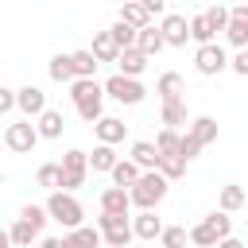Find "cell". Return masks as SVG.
<instances>
[{"mask_svg": "<svg viewBox=\"0 0 248 248\" xmlns=\"http://www.w3.org/2000/svg\"><path fill=\"white\" fill-rule=\"evenodd\" d=\"M19 217H23V221H31L35 229H43V225H46V209H43V205H23V209H19Z\"/></svg>", "mask_w": 248, "mask_h": 248, "instance_id": "cell-40", "label": "cell"}, {"mask_svg": "<svg viewBox=\"0 0 248 248\" xmlns=\"http://www.w3.org/2000/svg\"><path fill=\"white\" fill-rule=\"evenodd\" d=\"M159 35H163V43H167V46H186V43H190L186 16H178V12L163 16V23H159Z\"/></svg>", "mask_w": 248, "mask_h": 248, "instance_id": "cell-11", "label": "cell"}, {"mask_svg": "<svg viewBox=\"0 0 248 248\" xmlns=\"http://www.w3.org/2000/svg\"><path fill=\"white\" fill-rule=\"evenodd\" d=\"M12 108H16V89H4V85H0V116L12 112Z\"/></svg>", "mask_w": 248, "mask_h": 248, "instance_id": "cell-42", "label": "cell"}, {"mask_svg": "<svg viewBox=\"0 0 248 248\" xmlns=\"http://www.w3.org/2000/svg\"><path fill=\"white\" fill-rule=\"evenodd\" d=\"M143 8H147V16H159L163 8H167V0H140Z\"/></svg>", "mask_w": 248, "mask_h": 248, "instance_id": "cell-43", "label": "cell"}, {"mask_svg": "<svg viewBox=\"0 0 248 248\" xmlns=\"http://www.w3.org/2000/svg\"><path fill=\"white\" fill-rule=\"evenodd\" d=\"M97 66H101V62H97L89 50H70V70H74V78H93Z\"/></svg>", "mask_w": 248, "mask_h": 248, "instance_id": "cell-27", "label": "cell"}, {"mask_svg": "<svg viewBox=\"0 0 248 248\" xmlns=\"http://www.w3.org/2000/svg\"><path fill=\"white\" fill-rule=\"evenodd\" d=\"M132 163H136L140 170H155V163H159L155 143H151V140H136V143H132Z\"/></svg>", "mask_w": 248, "mask_h": 248, "instance_id": "cell-22", "label": "cell"}, {"mask_svg": "<svg viewBox=\"0 0 248 248\" xmlns=\"http://www.w3.org/2000/svg\"><path fill=\"white\" fill-rule=\"evenodd\" d=\"M186 27H190V39H194L198 46H202V43H213V39H217V31L209 27L205 12H202V16H194V19H186Z\"/></svg>", "mask_w": 248, "mask_h": 248, "instance_id": "cell-28", "label": "cell"}, {"mask_svg": "<svg viewBox=\"0 0 248 248\" xmlns=\"http://www.w3.org/2000/svg\"><path fill=\"white\" fill-rule=\"evenodd\" d=\"M120 19H124L128 27H136V31L151 23V16H147V8H143L140 0H128V4H120Z\"/></svg>", "mask_w": 248, "mask_h": 248, "instance_id": "cell-25", "label": "cell"}, {"mask_svg": "<svg viewBox=\"0 0 248 248\" xmlns=\"http://www.w3.org/2000/svg\"><path fill=\"white\" fill-rule=\"evenodd\" d=\"M155 93H159V101H182V93H186V81H182V74L167 70V74L155 81Z\"/></svg>", "mask_w": 248, "mask_h": 248, "instance_id": "cell-16", "label": "cell"}, {"mask_svg": "<svg viewBox=\"0 0 248 248\" xmlns=\"http://www.w3.org/2000/svg\"><path fill=\"white\" fill-rule=\"evenodd\" d=\"M39 232H43V229H35V225H31V221H23V217H19V221L8 229L12 248H31V240H39Z\"/></svg>", "mask_w": 248, "mask_h": 248, "instance_id": "cell-24", "label": "cell"}, {"mask_svg": "<svg viewBox=\"0 0 248 248\" xmlns=\"http://www.w3.org/2000/svg\"><path fill=\"white\" fill-rule=\"evenodd\" d=\"M167 178L159 174V170H140V178L128 186V202L132 205H140V209H155L163 198H167Z\"/></svg>", "mask_w": 248, "mask_h": 248, "instance_id": "cell-2", "label": "cell"}, {"mask_svg": "<svg viewBox=\"0 0 248 248\" xmlns=\"http://www.w3.org/2000/svg\"><path fill=\"white\" fill-rule=\"evenodd\" d=\"M155 170H159V174H163V178L170 182V178H182V174H186V163H182L178 155H159Z\"/></svg>", "mask_w": 248, "mask_h": 248, "instance_id": "cell-32", "label": "cell"}, {"mask_svg": "<svg viewBox=\"0 0 248 248\" xmlns=\"http://www.w3.org/2000/svg\"><path fill=\"white\" fill-rule=\"evenodd\" d=\"M58 244H62V248H97V244H101V232L89 229V225H78V229H70Z\"/></svg>", "mask_w": 248, "mask_h": 248, "instance_id": "cell-19", "label": "cell"}, {"mask_svg": "<svg viewBox=\"0 0 248 248\" xmlns=\"http://www.w3.org/2000/svg\"><path fill=\"white\" fill-rule=\"evenodd\" d=\"M205 4H217V0H205Z\"/></svg>", "mask_w": 248, "mask_h": 248, "instance_id": "cell-47", "label": "cell"}, {"mask_svg": "<svg viewBox=\"0 0 248 248\" xmlns=\"http://www.w3.org/2000/svg\"><path fill=\"white\" fill-rule=\"evenodd\" d=\"M62 128H66V120H62V112H58V108H43V112H39V124H35L39 140H58V136H62Z\"/></svg>", "mask_w": 248, "mask_h": 248, "instance_id": "cell-17", "label": "cell"}, {"mask_svg": "<svg viewBox=\"0 0 248 248\" xmlns=\"http://www.w3.org/2000/svg\"><path fill=\"white\" fill-rule=\"evenodd\" d=\"M101 89H105V97H112V101H120V105H140V101L147 97V89L140 85V78H124V74H112Z\"/></svg>", "mask_w": 248, "mask_h": 248, "instance_id": "cell-6", "label": "cell"}, {"mask_svg": "<svg viewBox=\"0 0 248 248\" xmlns=\"http://www.w3.org/2000/svg\"><path fill=\"white\" fill-rule=\"evenodd\" d=\"M46 74H50V81H74V70H70V54H54L50 58V66H46Z\"/></svg>", "mask_w": 248, "mask_h": 248, "instance_id": "cell-30", "label": "cell"}, {"mask_svg": "<svg viewBox=\"0 0 248 248\" xmlns=\"http://www.w3.org/2000/svg\"><path fill=\"white\" fill-rule=\"evenodd\" d=\"M66 85H70V101H74V108H78V116L85 124H93L97 116H105V89L93 78H74Z\"/></svg>", "mask_w": 248, "mask_h": 248, "instance_id": "cell-1", "label": "cell"}, {"mask_svg": "<svg viewBox=\"0 0 248 248\" xmlns=\"http://www.w3.org/2000/svg\"><path fill=\"white\" fill-rule=\"evenodd\" d=\"M85 163H89V170H108V167L116 163L112 143H97V147H93V155H85Z\"/></svg>", "mask_w": 248, "mask_h": 248, "instance_id": "cell-29", "label": "cell"}, {"mask_svg": "<svg viewBox=\"0 0 248 248\" xmlns=\"http://www.w3.org/2000/svg\"><path fill=\"white\" fill-rule=\"evenodd\" d=\"M163 124L178 132V124H186V101H163Z\"/></svg>", "mask_w": 248, "mask_h": 248, "instance_id": "cell-31", "label": "cell"}, {"mask_svg": "<svg viewBox=\"0 0 248 248\" xmlns=\"http://www.w3.org/2000/svg\"><path fill=\"white\" fill-rule=\"evenodd\" d=\"M159 229H163V221L155 217V209H140V217H132V236H140V240H155Z\"/></svg>", "mask_w": 248, "mask_h": 248, "instance_id": "cell-18", "label": "cell"}, {"mask_svg": "<svg viewBox=\"0 0 248 248\" xmlns=\"http://www.w3.org/2000/svg\"><path fill=\"white\" fill-rule=\"evenodd\" d=\"M120 4H128V0H120Z\"/></svg>", "mask_w": 248, "mask_h": 248, "instance_id": "cell-48", "label": "cell"}, {"mask_svg": "<svg viewBox=\"0 0 248 248\" xmlns=\"http://www.w3.org/2000/svg\"><path fill=\"white\" fill-rule=\"evenodd\" d=\"M194 66H198V74L217 78V74L229 66V54H225V46H217V43H202V46L194 50Z\"/></svg>", "mask_w": 248, "mask_h": 248, "instance_id": "cell-8", "label": "cell"}, {"mask_svg": "<svg viewBox=\"0 0 248 248\" xmlns=\"http://www.w3.org/2000/svg\"><path fill=\"white\" fill-rule=\"evenodd\" d=\"M116 74H124V78H140L143 70H147V54H140L136 46H124V50H116Z\"/></svg>", "mask_w": 248, "mask_h": 248, "instance_id": "cell-14", "label": "cell"}, {"mask_svg": "<svg viewBox=\"0 0 248 248\" xmlns=\"http://www.w3.org/2000/svg\"><path fill=\"white\" fill-rule=\"evenodd\" d=\"M174 147H178V132H174V128H163V132L155 136V151H159V155H174Z\"/></svg>", "mask_w": 248, "mask_h": 248, "instance_id": "cell-37", "label": "cell"}, {"mask_svg": "<svg viewBox=\"0 0 248 248\" xmlns=\"http://www.w3.org/2000/svg\"><path fill=\"white\" fill-rule=\"evenodd\" d=\"M240 205H244V190H240L236 182H229V186L221 190V209H225V213H236Z\"/></svg>", "mask_w": 248, "mask_h": 248, "instance_id": "cell-36", "label": "cell"}, {"mask_svg": "<svg viewBox=\"0 0 248 248\" xmlns=\"http://www.w3.org/2000/svg\"><path fill=\"white\" fill-rule=\"evenodd\" d=\"M108 35H112V43H116V50H124V46H132V43H136V27H128L124 19H116V23L108 27Z\"/></svg>", "mask_w": 248, "mask_h": 248, "instance_id": "cell-35", "label": "cell"}, {"mask_svg": "<svg viewBox=\"0 0 248 248\" xmlns=\"http://www.w3.org/2000/svg\"><path fill=\"white\" fill-rule=\"evenodd\" d=\"M213 248H244V244H240V240H236V236H232V232H229V236H221V240H217V244H213Z\"/></svg>", "mask_w": 248, "mask_h": 248, "instance_id": "cell-44", "label": "cell"}, {"mask_svg": "<svg viewBox=\"0 0 248 248\" xmlns=\"http://www.w3.org/2000/svg\"><path fill=\"white\" fill-rule=\"evenodd\" d=\"M93 132H97V143H124V132H128V124L120 120V116H97L93 120Z\"/></svg>", "mask_w": 248, "mask_h": 248, "instance_id": "cell-13", "label": "cell"}, {"mask_svg": "<svg viewBox=\"0 0 248 248\" xmlns=\"http://www.w3.org/2000/svg\"><path fill=\"white\" fill-rule=\"evenodd\" d=\"M46 217L50 221H58L62 229H78L81 225V217H85V209H81V202L70 194V190H50V198H46Z\"/></svg>", "mask_w": 248, "mask_h": 248, "instance_id": "cell-4", "label": "cell"}, {"mask_svg": "<svg viewBox=\"0 0 248 248\" xmlns=\"http://www.w3.org/2000/svg\"><path fill=\"white\" fill-rule=\"evenodd\" d=\"M108 174H112V186H124V190H128V186L140 178V167H136L132 159H116V163L108 167Z\"/></svg>", "mask_w": 248, "mask_h": 248, "instance_id": "cell-23", "label": "cell"}, {"mask_svg": "<svg viewBox=\"0 0 248 248\" xmlns=\"http://www.w3.org/2000/svg\"><path fill=\"white\" fill-rule=\"evenodd\" d=\"M0 248H12V236H8V229H0Z\"/></svg>", "mask_w": 248, "mask_h": 248, "instance_id": "cell-46", "label": "cell"}, {"mask_svg": "<svg viewBox=\"0 0 248 248\" xmlns=\"http://www.w3.org/2000/svg\"><path fill=\"white\" fill-rule=\"evenodd\" d=\"M229 66H232V70H236V74H240V78H248V50H244V46H240V50H236V54H232V58H229Z\"/></svg>", "mask_w": 248, "mask_h": 248, "instance_id": "cell-41", "label": "cell"}, {"mask_svg": "<svg viewBox=\"0 0 248 248\" xmlns=\"http://www.w3.org/2000/svg\"><path fill=\"white\" fill-rule=\"evenodd\" d=\"M225 39H229L236 50H240V46H248V4H236V8H229Z\"/></svg>", "mask_w": 248, "mask_h": 248, "instance_id": "cell-10", "label": "cell"}, {"mask_svg": "<svg viewBox=\"0 0 248 248\" xmlns=\"http://www.w3.org/2000/svg\"><path fill=\"white\" fill-rule=\"evenodd\" d=\"M205 19H209V27H213V31H225V23H229V8H225V4H209Z\"/></svg>", "mask_w": 248, "mask_h": 248, "instance_id": "cell-38", "label": "cell"}, {"mask_svg": "<svg viewBox=\"0 0 248 248\" xmlns=\"http://www.w3.org/2000/svg\"><path fill=\"white\" fill-rule=\"evenodd\" d=\"M16 108L31 120V116H39V112L46 108V93H43L39 85H23V89H16Z\"/></svg>", "mask_w": 248, "mask_h": 248, "instance_id": "cell-12", "label": "cell"}, {"mask_svg": "<svg viewBox=\"0 0 248 248\" xmlns=\"http://www.w3.org/2000/svg\"><path fill=\"white\" fill-rule=\"evenodd\" d=\"M229 232H232V217H229L225 209H213L209 217H202V221L186 232V240L198 244V248H213V244H217L221 236H229Z\"/></svg>", "mask_w": 248, "mask_h": 248, "instance_id": "cell-3", "label": "cell"}, {"mask_svg": "<svg viewBox=\"0 0 248 248\" xmlns=\"http://www.w3.org/2000/svg\"><path fill=\"white\" fill-rule=\"evenodd\" d=\"M198 147H205V143H213L217 140V120L213 116H194V124H190V132H186Z\"/></svg>", "mask_w": 248, "mask_h": 248, "instance_id": "cell-21", "label": "cell"}, {"mask_svg": "<svg viewBox=\"0 0 248 248\" xmlns=\"http://www.w3.org/2000/svg\"><path fill=\"white\" fill-rule=\"evenodd\" d=\"M159 240H163V248H186V244H190L182 225H163V229H159Z\"/></svg>", "mask_w": 248, "mask_h": 248, "instance_id": "cell-34", "label": "cell"}, {"mask_svg": "<svg viewBox=\"0 0 248 248\" xmlns=\"http://www.w3.org/2000/svg\"><path fill=\"white\" fill-rule=\"evenodd\" d=\"M39 248H62V244H58L54 236H43V240H39Z\"/></svg>", "mask_w": 248, "mask_h": 248, "instance_id": "cell-45", "label": "cell"}, {"mask_svg": "<svg viewBox=\"0 0 248 248\" xmlns=\"http://www.w3.org/2000/svg\"><path fill=\"white\" fill-rule=\"evenodd\" d=\"M4 143H8V151H31L35 143H39V132H35V124L31 120H16V124H8V132H4Z\"/></svg>", "mask_w": 248, "mask_h": 248, "instance_id": "cell-9", "label": "cell"}, {"mask_svg": "<svg viewBox=\"0 0 248 248\" xmlns=\"http://www.w3.org/2000/svg\"><path fill=\"white\" fill-rule=\"evenodd\" d=\"M128 209H132V202H128V190L124 186H108L101 194V213H124L128 217Z\"/></svg>", "mask_w": 248, "mask_h": 248, "instance_id": "cell-20", "label": "cell"}, {"mask_svg": "<svg viewBox=\"0 0 248 248\" xmlns=\"http://www.w3.org/2000/svg\"><path fill=\"white\" fill-rule=\"evenodd\" d=\"M198 151H202V147H198V143H194L190 136H178V147H174V155H178L182 163H190V159H198Z\"/></svg>", "mask_w": 248, "mask_h": 248, "instance_id": "cell-39", "label": "cell"}, {"mask_svg": "<svg viewBox=\"0 0 248 248\" xmlns=\"http://www.w3.org/2000/svg\"><path fill=\"white\" fill-rule=\"evenodd\" d=\"M132 46H136L140 54H147V58H155V54H159V50H163L167 43H163V35H159V27H151V23H147V27H140V31H136V43H132Z\"/></svg>", "mask_w": 248, "mask_h": 248, "instance_id": "cell-15", "label": "cell"}, {"mask_svg": "<svg viewBox=\"0 0 248 248\" xmlns=\"http://www.w3.org/2000/svg\"><path fill=\"white\" fill-rule=\"evenodd\" d=\"M89 54H93L97 62H116V43H112V35H108V31H97Z\"/></svg>", "mask_w": 248, "mask_h": 248, "instance_id": "cell-26", "label": "cell"}, {"mask_svg": "<svg viewBox=\"0 0 248 248\" xmlns=\"http://www.w3.org/2000/svg\"><path fill=\"white\" fill-rule=\"evenodd\" d=\"M62 182H58V190H78V186H85V174H89V163H85V151H78V147H70L66 155H62Z\"/></svg>", "mask_w": 248, "mask_h": 248, "instance_id": "cell-7", "label": "cell"}, {"mask_svg": "<svg viewBox=\"0 0 248 248\" xmlns=\"http://www.w3.org/2000/svg\"><path fill=\"white\" fill-rule=\"evenodd\" d=\"M97 232L108 248H128L132 244V221L124 213H101L97 217Z\"/></svg>", "mask_w": 248, "mask_h": 248, "instance_id": "cell-5", "label": "cell"}, {"mask_svg": "<svg viewBox=\"0 0 248 248\" xmlns=\"http://www.w3.org/2000/svg\"><path fill=\"white\" fill-rule=\"evenodd\" d=\"M35 182H39L43 190H58V182H62V167H58V163H43V167L35 170Z\"/></svg>", "mask_w": 248, "mask_h": 248, "instance_id": "cell-33", "label": "cell"}]
</instances>
